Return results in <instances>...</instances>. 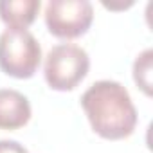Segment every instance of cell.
<instances>
[{
  "mask_svg": "<svg viewBox=\"0 0 153 153\" xmlns=\"http://www.w3.org/2000/svg\"><path fill=\"white\" fill-rule=\"evenodd\" d=\"M94 20V7L88 0H51L45 6V25L61 40L83 36Z\"/></svg>",
  "mask_w": 153,
  "mask_h": 153,
  "instance_id": "277c9868",
  "label": "cell"
},
{
  "mask_svg": "<svg viewBox=\"0 0 153 153\" xmlns=\"http://www.w3.org/2000/svg\"><path fill=\"white\" fill-rule=\"evenodd\" d=\"M0 153H29L20 142L16 140H0Z\"/></svg>",
  "mask_w": 153,
  "mask_h": 153,
  "instance_id": "ba28073f",
  "label": "cell"
},
{
  "mask_svg": "<svg viewBox=\"0 0 153 153\" xmlns=\"http://www.w3.org/2000/svg\"><path fill=\"white\" fill-rule=\"evenodd\" d=\"M81 106L92 130L106 140H121L135 131L137 110L130 92L119 81L92 83L81 96Z\"/></svg>",
  "mask_w": 153,
  "mask_h": 153,
  "instance_id": "6da1fadb",
  "label": "cell"
},
{
  "mask_svg": "<svg viewBox=\"0 0 153 153\" xmlns=\"http://www.w3.org/2000/svg\"><path fill=\"white\" fill-rule=\"evenodd\" d=\"M42 63V47L27 29H6L0 34V68L16 79H29Z\"/></svg>",
  "mask_w": 153,
  "mask_h": 153,
  "instance_id": "3957f363",
  "label": "cell"
},
{
  "mask_svg": "<svg viewBox=\"0 0 153 153\" xmlns=\"http://www.w3.org/2000/svg\"><path fill=\"white\" fill-rule=\"evenodd\" d=\"M31 121L29 99L13 88H0V130H18Z\"/></svg>",
  "mask_w": 153,
  "mask_h": 153,
  "instance_id": "5b68a950",
  "label": "cell"
},
{
  "mask_svg": "<svg viewBox=\"0 0 153 153\" xmlns=\"http://www.w3.org/2000/svg\"><path fill=\"white\" fill-rule=\"evenodd\" d=\"M88 68L90 58L83 47L74 43H59L47 52L43 76L52 90L68 92L87 78Z\"/></svg>",
  "mask_w": 153,
  "mask_h": 153,
  "instance_id": "7a4b0ae2",
  "label": "cell"
},
{
  "mask_svg": "<svg viewBox=\"0 0 153 153\" xmlns=\"http://www.w3.org/2000/svg\"><path fill=\"white\" fill-rule=\"evenodd\" d=\"M40 0H0V20L7 29H27L38 16Z\"/></svg>",
  "mask_w": 153,
  "mask_h": 153,
  "instance_id": "8992f818",
  "label": "cell"
},
{
  "mask_svg": "<svg viewBox=\"0 0 153 153\" xmlns=\"http://www.w3.org/2000/svg\"><path fill=\"white\" fill-rule=\"evenodd\" d=\"M151 58L153 51L146 49L137 56L133 63V81L148 97L151 96Z\"/></svg>",
  "mask_w": 153,
  "mask_h": 153,
  "instance_id": "52a82bcc",
  "label": "cell"
}]
</instances>
